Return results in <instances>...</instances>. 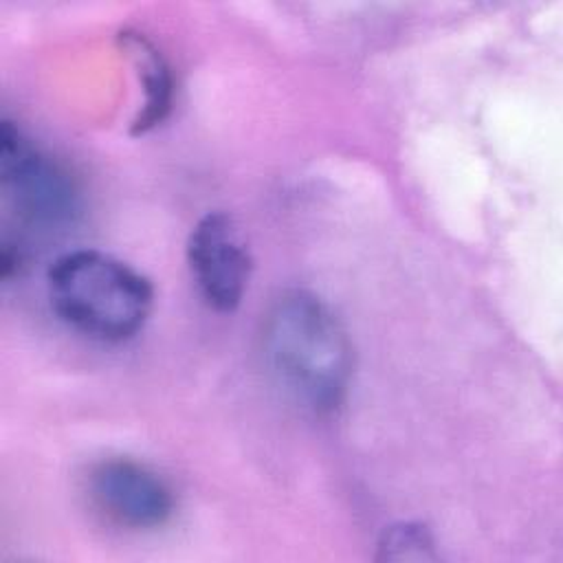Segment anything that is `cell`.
<instances>
[{
	"label": "cell",
	"mask_w": 563,
	"mask_h": 563,
	"mask_svg": "<svg viewBox=\"0 0 563 563\" xmlns=\"http://www.w3.org/2000/svg\"><path fill=\"white\" fill-rule=\"evenodd\" d=\"M187 266L207 306L231 312L251 279V251L238 222L224 211L205 213L187 238Z\"/></svg>",
	"instance_id": "277c9868"
},
{
	"label": "cell",
	"mask_w": 563,
	"mask_h": 563,
	"mask_svg": "<svg viewBox=\"0 0 563 563\" xmlns=\"http://www.w3.org/2000/svg\"><path fill=\"white\" fill-rule=\"evenodd\" d=\"M262 352L275 383L303 409L330 413L343 405L354 352L341 319L319 295L284 290L264 317Z\"/></svg>",
	"instance_id": "6da1fadb"
},
{
	"label": "cell",
	"mask_w": 563,
	"mask_h": 563,
	"mask_svg": "<svg viewBox=\"0 0 563 563\" xmlns=\"http://www.w3.org/2000/svg\"><path fill=\"white\" fill-rule=\"evenodd\" d=\"M0 185L4 202L26 227L53 231L81 213V189L68 167L11 121L0 132Z\"/></svg>",
	"instance_id": "3957f363"
},
{
	"label": "cell",
	"mask_w": 563,
	"mask_h": 563,
	"mask_svg": "<svg viewBox=\"0 0 563 563\" xmlns=\"http://www.w3.org/2000/svg\"><path fill=\"white\" fill-rule=\"evenodd\" d=\"M125 53L130 55L134 70L143 84V106L132 123V132L141 134L165 119L172 106V75L163 55L141 33H121Z\"/></svg>",
	"instance_id": "8992f818"
},
{
	"label": "cell",
	"mask_w": 563,
	"mask_h": 563,
	"mask_svg": "<svg viewBox=\"0 0 563 563\" xmlns=\"http://www.w3.org/2000/svg\"><path fill=\"white\" fill-rule=\"evenodd\" d=\"M46 290L51 308L68 328L101 343L132 339L154 308L152 282L97 249L62 253L48 266Z\"/></svg>",
	"instance_id": "7a4b0ae2"
},
{
	"label": "cell",
	"mask_w": 563,
	"mask_h": 563,
	"mask_svg": "<svg viewBox=\"0 0 563 563\" xmlns=\"http://www.w3.org/2000/svg\"><path fill=\"white\" fill-rule=\"evenodd\" d=\"M380 561H433L435 541L427 526L402 521L385 528L378 539V554Z\"/></svg>",
	"instance_id": "52a82bcc"
},
{
	"label": "cell",
	"mask_w": 563,
	"mask_h": 563,
	"mask_svg": "<svg viewBox=\"0 0 563 563\" xmlns=\"http://www.w3.org/2000/svg\"><path fill=\"white\" fill-rule=\"evenodd\" d=\"M88 497L112 523L154 530L176 510L174 490L150 466L130 457H108L88 471Z\"/></svg>",
	"instance_id": "5b68a950"
}]
</instances>
